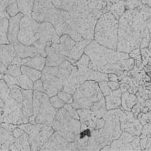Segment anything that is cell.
Listing matches in <instances>:
<instances>
[{
	"instance_id": "6da1fadb",
	"label": "cell",
	"mask_w": 151,
	"mask_h": 151,
	"mask_svg": "<svg viewBox=\"0 0 151 151\" xmlns=\"http://www.w3.org/2000/svg\"><path fill=\"white\" fill-rule=\"evenodd\" d=\"M48 96L35 91L33 93V115L30 122L48 125L52 124L56 115V111L49 103Z\"/></svg>"
},
{
	"instance_id": "7a4b0ae2",
	"label": "cell",
	"mask_w": 151,
	"mask_h": 151,
	"mask_svg": "<svg viewBox=\"0 0 151 151\" xmlns=\"http://www.w3.org/2000/svg\"><path fill=\"white\" fill-rule=\"evenodd\" d=\"M19 128L23 129L30 134V143L32 146V149L36 150L40 148L52 133V128L47 126H42L40 124L39 125H31L26 124L22 125Z\"/></svg>"
},
{
	"instance_id": "3957f363",
	"label": "cell",
	"mask_w": 151,
	"mask_h": 151,
	"mask_svg": "<svg viewBox=\"0 0 151 151\" xmlns=\"http://www.w3.org/2000/svg\"><path fill=\"white\" fill-rule=\"evenodd\" d=\"M40 38V25L30 17L25 16L22 19L18 40L25 45H30Z\"/></svg>"
},
{
	"instance_id": "277c9868",
	"label": "cell",
	"mask_w": 151,
	"mask_h": 151,
	"mask_svg": "<svg viewBox=\"0 0 151 151\" xmlns=\"http://www.w3.org/2000/svg\"><path fill=\"white\" fill-rule=\"evenodd\" d=\"M42 83L45 91L49 97L55 96L58 91L61 90L63 86L58 77V68H46L42 74Z\"/></svg>"
},
{
	"instance_id": "5b68a950",
	"label": "cell",
	"mask_w": 151,
	"mask_h": 151,
	"mask_svg": "<svg viewBox=\"0 0 151 151\" xmlns=\"http://www.w3.org/2000/svg\"><path fill=\"white\" fill-rule=\"evenodd\" d=\"M23 100L22 102V111L24 115L26 118H28L33 113V92L31 89L22 90Z\"/></svg>"
},
{
	"instance_id": "8992f818",
	"label": "cell",
	"mask_w": 151,
	"mask_h": 151,
	"mask_svg": "<svg viewBox=\"0 0 151 151\" xmlns=\"http://www.w3.org/2000/svg\"><path fill=\"white\" fill-rule=\"evenodd\" d=\"M62 136L57 132L52 135V138L46 144L45 147L41 149L45 150H65V138H62Z\"/></svg>"
},
{
	"instance_id": "52a82bcc",
	"label": "cell",
	"mask_w": 151,
	"mask_h": 151,
	"mask_svg": "<svg viewBox=\"0 0 151 151\" xmlns=\"http://www.w3.org/2000/svg\"><path fill=\"white\" fill-rule=\"evenodd\" d=\"M21 64L35 69L42 70L45 65V58L42 55H36L31 58H26L22 60Z\"/></svg>"
},
{
	"instance_id": "ba28073f",
	"label": "cell",
	"mask_w": 151,
	"mask_h": 151,
	"mask_svg": "<svg viewBox=\"0 0 151 151\" xmlns=\"http://www.w3.org/2000/svg\"><path fill=\"white\" fill-rule=\"evenodd\" d=\"M22 14H18L12 17L10 19V26L9 30V39L12 42H16L18 36L19 22L20 20Z\"/></svg>"
},
{
	"instance_id": "9c48e42d",
	"label": "cell",
	"mask_w": 151,
	"mask_h": 151,
	"mask_svg": "<svg viewBox=\"0 0 151 151\" xmlns=\"http://www.w3.org/2000/svg\"><path fill=\"white\" fill-rule=\"evenodd\" d=\"M15 47L16 52L19 57L20 58H25L28 57H34L36 55L38 50L36 48L34 47H29V45H26V47L22 45V43L15 42Z\"/></svg>"
},
{
	"instance_id": "30bf717a",
	"label": "cell",
	"mask_w": 151,
	"mask_h": 151,
	"mask_svg": "<svg viewBox=\"0 0 151 151\" xmlns=\"http://www.w3.org/2000/svg\"><path fill=\"white\" fill-rule=\"evenodd\" d=\"M21 71L22 74L28 77L33 82L38 80L42 76V73L37 69H35L30 67H26L22 65L21 67Z\"/></svg>"
},
{
	"instance_id": "8fae6325",
	"label": "cell",
	"mask_w": 151,
	"mask_h": 151,
	"mask_svg": "<svg viewBox=\"0 0 151 151\" xmlns=\"http://www.w3.org/2000/svg\"><path fill=\"white\" fill-rule=\"evenodd\" d=\"M28 136L24 134L21 136V137L19 138L18 141H16V145H13L14 148V150H30V148L29 147L28 143Z\"/></svg>"
},
{
	"instance_id": "7c38bea8",
	"label": "cell",
	"mask_w": 151,
	"mask_h": 151,
	"mask_svg": "<svg viewBox=\"0 0 151 151\" xmlns=\"http://www.w3.org/2000/svg\"><path fill=\"white\" fill-rule=\"evenodd\" d=\"M11 96L19 103H22L23 100L22 90L19 87L18 85H13L11 87Z\"/></svg>"
},
{
	"instance_id": "4fadbf2b",
	"label": "cell",
	"mask_w": 151,
	"mask_h": 151,
	"mask_svg": "<svg viewBox=\"0 0 151 151\" xmlns=\"http://www.w3.org/2000/svg\"><path fill=\"white\" fill-rule=\"evenodd\" d=\"M18 80L19 85L21 86V87H22L24 89H32L33 88V81L29 79L28 77H26V75H21Z\"/></svg>"
},
{
	"instance_id": "5bb4252c",
	"label": "cell",
	"mask_w": 151,
	"mask_h": 151,
	"mask_svg": "<svg viewBox=\"0 0 151 151\" xmlns=\"http://www.w3.org/2000/svg\"><path fill=\"white\" fill-rule=\"evenodd\" d=\"M50 102L51 105L57 109L62 108L65 104V102L58 96H52V97L50 98Z\"/></svg>"
},
{
	"instance_id": "9a60e30c",
	"label": "cell",
	"mask_w": 151,
	"mask_h": 151,
	"mask_svg": "<svg viewBox=\"0 0 151 151\" xmlns=\"http://www.w3.org/2000/svg\"><path fill=\"white\" fill-rule=\"evenodd\" d=\"M58 97L64 102L66 103H70V101H71V96H70V95L67 93L66 91H60L58 93Z\"/></svg>"
},
{
	"instance_id": "2e32d148",
	"label": "cell",
	"mask_w": 151,
	"mask_h": 151,
	"mask_svg": "<svg viewBox=\"0 0 151 151\" xmlns=\"http://www.w3.org/2000/svg\"><path fill=\"white\" fill-rule=\"evenodd\" d=\"M34 89H35V91H40V92H43L45 91V88H44V85L42 81L41 80H37L36 82L34 84Z\"/></svg>"
},
{
	"instance_id": "e0dca14e",
	"label": "cell",
	"mask_w": 151,
	"mask_h": 151,
	"mask_svg": "<svg viewBox=\"0 0 151 151\" xmlns=\"http://www.w3.org/2000/svg\"><path fill=\"white\" fill-rule=\"evenodd\" d=\"M23 133H24L23 131L21 130L19 128H16L15 130H14L13 134L14 136H15V137L18 138L19 136H21L22 135Z\"/></svg>"
}]
</instances>
